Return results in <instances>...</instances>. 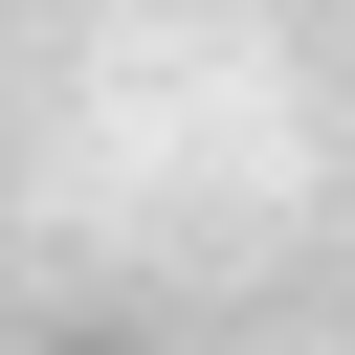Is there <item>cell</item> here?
Returning a JSON list of instances; mask_svg holds the SVG:
<instances>
[{
	"mask_svg": "<svg viewBox=\"0 0 355 355\" xmlns=\"http://www.w3.org/2000/svg\"><path fill=\"white\" fill-rule=\"evenodd\" d=\"M67 355H111V333H67Z\"/></svg>",
	"mask_w": 355,
	"mask_h": 355,
	"instance_id": "cell-1",
	"label": "cell"
}]
</instances>
